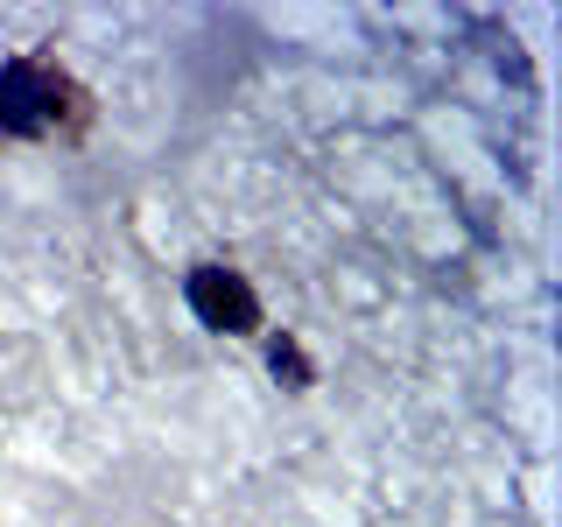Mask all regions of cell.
<instances>
[{"mask_svg": "<svg viewBox=\"0 0 562 527\" xmlns=\"http://www.w3.org/2000/svg\"><path fill=\"white\" fill-rule=\"evenodd\" d=\"M64 113V78L49 64H0V134H49Z\"/></svg>", "mask_w": 562, "mask_h": 527, "instance_id": "cell-1", "label": "cell"}, {"mask_svg": "<svg viewBox=\"0 0 562 527\" xmlns=\"http://www.w3.org/2000/svg\"><path fill=\"white\" fill-rule=\"evenodd\" d=\"M190 310H198V324L233 330V338L260 330V295L246 289V274H233V268H190Z\"/></svg>", "mask_w": 562, "mask_h": 527, "instance_id": "cell-2", "label": "cell"}, {"mask_svg": "<svg viewBox=\"0 0 562 527\" xmlns=\"http://www.w3.org/2000/svg\"><path fill=\"white\" fill-rule=\"evenodd\" d=\"M268 373H274L281 386H310L316 366H310V351L295 345V338H268Z\"/></svg>", "mask_w": 562, "mask_h": 527, "instance_id": "cell-3", "label": "cell"}]
</instances>
